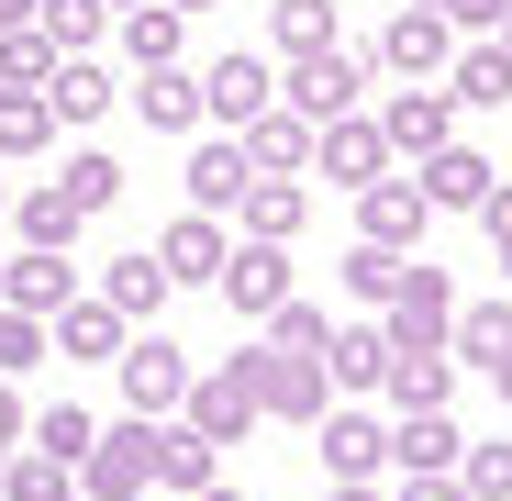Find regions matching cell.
<instances>
[{
    "mask_svg": "<svg viewBox=\"0 0 512 501\" xmlns=\"http://www.w3.org/2000/svg\"><path fill=\"white\" fill-rule=\"evenodd\" d=\"M179 179H190V212H212V223H223V212L245 201L256 167H245V145H234V134H190V167H179Z\"/></svg>",
    "mask_w": 512,
    "mask_h": 501,
    "instance_id": "obj_21",
    "label": "cell"
},
{
    "mask_svg": "<svg viewBox=\"0 0 512 501\" xmlns=\"http://www.w3.org/2000/svg\"><path fill=\"white\" fill-rule=\"evenodd\" d=\"M234 145H245V167H256V179H301V167H312V123H301L290 101H268Z\"/></svg>",
    "mask_w": 512,
    "mask_h": 501,
    "instance_id": "obj_22",
    "label": "cell"
},
{
    "mask_svg": "<svg viewBox=\"0 0 512 501\" xmlns=\"http://www.w3.org/2000/svg\"><path fill=\"white\" fill-rule=\"evenodd\" d=\"M457 379H468V368H457L446 346H412V357H390L379 401H390V412H446V401H457Z\"/></svg>",
    "mask_w": 512,
    "mask_h": 501,
    "instance_id": "obj_23",
    "label": "cell"
},
{
    "mask_svg": "<svg viewBox=\"0 0 512 501\" xmlns=\"http://www.w3.org/2000/svg\"><path fill=\"white\" fill-rule=\"evenodd\" d=\"M479 234H490V245H501V268H512V179H501V190H490V201H479Z\"/></svg>",
    "mask_w": 512,
    "mask_h": 501,
    "instance_id": "obj_43",
    "label": "cell"
},
{
    "mask_svg": "<svg viewBox=\"0 0 512 501\" xmlns=\"http://www.w3.org/2000/svg\"><path fill=\"white\" fill-rule=\"evenodd\" d=\"M245 245H301V223H312V179H245V201L223 212Z\"/></svg>",
    "mask_w": 512,
    "mask_h": 501,
    "instance_id": "obj_19",
    "label": "cell"
},
{
    "mask_svg": "<svg viewBox=\"0 0 512 501\" xmlns=\"http://www.w3.org/2000/svg\"><path fill=\"white\" fill-rule=\"evenodd\" d=\"M268 101H279V67H268V56H245V45H234V56L201 67V123H212V134H245Z\"/></svg>",
    "mask_w": 512,
    "mask_h": 501,
    "instance_id": "obj_7",
    "label": "cell"
},
{
    "mask_svg": "<svg viewBox=\"0 0 512 501\" xmlns=\"http://www.w3.org/2000/svg\"><path fill=\"white\" fill-rule=\"evenodd\" d=\"M457 446V412H390V479H446Z\"/></svg>",
    "mask_w": 512,
    "mask_h": 501,
    "instance_id": "obj_20",
    "label": "cell"
},
{
    "mask_svg": "<svg viewBox=\"0 0 512 501\" xmlns=\"http://www.w3.org/2000/svg\"><path fill=\"white\" fill-rule=\"evenodd\" d=\"M256 346H279V357H323V346H334V312L290 290V301H279L268 323H256Z\"/></svg>",
    "mask_w": 512,
    "mask_h": 501,
    "instance_id": "obj_34",
    "label": "cell"
},
{
    "mask_svg": "<svg viewBox=\"0 0 512 501\" xmlns=\"http://www.w3.org/2000/svg\"><path fill=\"white\" fill-rule=\"evenodd\" d=\"M156 490L167 501H190V490H212V446L179 424V412H167V424H156Z\"/></svg>",
    "mask_w": 512,
    "mask_h": 501,
    "instance_id": "obj_33",
    "label": "cell"
},
{
    "mask_svg": "<svg viewBox=\"0 0 512 501\" xmlns=\"http://www.w3.org/2000/svg\"><path fill=\"white\" fill-rule=\"evenodd\" d=\"M412 190H423V201H435V212H479V201L501 190V167H490L479 145H457V134H446L435 156H412Z\"/></svg>",
    "mask_w": 512,
    "mask_h": 501,
    "instance_id": "obj_16",
    "label": "cell"
},
{
    "mask_svg": "<svg viewBox=\"0 0 512 501\" xmlns=\"http://www.w3.org/2000/svg\"><path fill=\"white\" fill-rule=\"evenodd\" d=\"M90 290H101V301H112L123 323H156V312H167V268H156V245H134V257H112V268H101Z\"/></svg>",
    "mask_w": 512,
    "mask_h": 501,
    "instance_id": "obj_30",
    "label": "cell"
},
{
    "mask_svg": "<svg viewBox=\"0 0 512 501\" xmlns=\"http://www.w3.org/2000/svg\"><path fill=\"white\" fill-rule=\"evenodd\" d=\"M167 12H179V23H201V12H223V0H167Z\"/></svg>",
    "mask_w": 512,
    "mask_h": 501,
    "instance_id": "obj_48",
    "label": "cell"
},
{
    "mask_svg": "<svg viewBox=\"0 0 512 501\" xmlns=\"http://www.w3.org/2000/svg\"><path fill=\"white\" fill-rule=\"evenodd\" d=\"M312 179H346V190L390 179V145H379V112H346V123H312Z\"/></svg>",
    "mask_w": 512,
    "mask_h": 501,
    "instance_id": "obj_15",
    "label": "cell"
},
{
    "mask_svg": "<svg viewBox=\"0 0 512 501\" xmlns=\"http://www.w3.org/2000/svg\"><path fill=\"white\" fill-rule=\"evenodd\" d=\"M268 45H279V56L334 45V0H268Z\"/></svg>",
    "mask_w": 512,
    "mask_h": 501,
    "instance_id": "obj_39",
    "label": "cell"
},
{
    "mask_svg": "<svg viewBox=\"0 0 512 501\" xmlns=\"http://www.w3.org/2000/svg\"><path fill=\"white\" fill-rule=\"evenodd\" d=\"M256 412H268V424H323V412H334L323 357H279V346H256Z\"/></svg>",
    "mask_w": 512,
    "mask_h": 501,
    "instance_id": "obj_10",
    "label": "cell"
},
{
    "mask_svg": "<svg viewBox=\"0 0 512 501\" xmlns=\"http://www.w3.org/2000/svg\"><path fill=\"white\" fill-rule=\"evenodd\" d=\"M78 290H90V279H78V257H56V245H23V257L0 268V312H34V323L67 312Z\"/></svg>",
    "mask_w": 512,
    "mask_h": 501,
    "instance_id": "obj_17",
    "label": "cell"
},
{
    "mask_svg": "<svg viewBox=\"0 0 512 501\" xmlns=\"http://www.w3.org/2000/svg\"><path fill=\"white\" fill-rule=\"evenodd\" d=\"M379 323H390V357H412V346H446V323H457V279H446V268H423V257H401V268H390Z\"/></svg>",
    "mask_w": 512,
    "mask_h": 501,
    "instance_id": "obj_5",
    "label": "cell"
},
{
    "mask_svg": "<svg viewBox=\"0 0 512 501\" xmlns=\"http://www.w3.org/2000/svg\"><path fill=\"white\" fill-rule=\"evenodd\" d=\"M212 290H223L245 323H268V312L301 290V257H290V245H245V234H234V257H223V279H212Z\"/></svg>",
    "mask_w": 512,
    "mask_h": 501,
    "instance_id": "obj_9",
    "label": "cell"
},
{
    "mask_svg": "<svg viewBox=\"0 0 512 501\" xmlns=\"http://www.w3.org/2000/svg\"><path fill=\"white\" fill-rule=\"evenodd\" d=\"M56 190H67L78 212H90V223H101V212L123 201V156H101V145H78V156L56 167Z\"/></svg>",
    "mask_w": 512,
    "mask_h": 501,
    "instance_id": "obj_35",
    "label": "cell"
},
{
    "mask_svg": "<svg viewBox=\"0 0 512 501\" xmlns=\"http://www.w3.org/2000/svg\"><path fill=\"white\" fill-rule=\"evenodd\" d=\"M12 446H23V390L0 379V457H12Z\"/></svg>",
    "mask_w": 512,
    "mask_h": 501,
    "instance_id": "obj_45",
    "label": "cell"
},
{
    "mask_svg": "<svg viewBox=\"0 0 512 501\" xmlns=\"http://www.w3.org/2000/svg\"><path fill=\"white\" fill-rule=\"evenodd\" d=\"M323 379L368 401V390L390 379V323H379V312H368V323H334V346H323Z\"/></svg>",
    "mask_w": 512,
    "mask_h": 501,
    "instance_id": "obj_24",
    "label": "cell"
},
{
    "mask_svg": "<svg viewBox=\"0 0 512 501\" xmlns=\"http://www.w3.org/2000/svg\"><path fill=\"white\" fill-rule=\"evenodd\" d=\"M179 424L201 435V446H245L268 412H256V346H234V357H212V368H190V390H179Z\"/></svg>",
    "mask_w": 512,
    "mask_h": 501,
    "instance_id": "obj_1",
    "label": "cell"
},
{
    "mask_svg": "<svg viewBox=\"0 0 512 501\" xmlns=\"http://www.w3.org/2000/svg\"><path fill=\"white\" fill-rule=\"evenodd\" d=\"M112 101H123V78H112L101 56H56V78H45V112H56V123H101Z\"/></svg>",
    "mask_w": 512,
    "mask_h": 501,
    "instance_id": "obj_26",
    "label": "cell"
},
{
    "mask_svg": "<svg viewBox=\"0 0 512 501\" xmlns=\"http://www.w3.org/2000/svg\"><path fill=\"white\" fill-rule=\"evenodd\" d=\"M145 490H156V424L123 412V424H101L90 457H78V501H145Z\"/></svg>",
    "mask_w": 512,
    "mask_h": 501,
    "instance_id": "obj_3",
    "label": "cell"
},
{
    "mask_svg": "<svg viewBox=\"0 0 512 501\" xmlns=\"http://www.w3.org/2000/svg\"><path fill=\"white\" fill-rule=\"evenodd\" d=\"M457 490H468V501H512V435L457 446Z\"/></svg>",
    "mask_w": 512,
    "mask_h": 501,
    "instance_id": "obj_40",
    "label": "cell"
},
{
    "mask_svg": "<svg viewBox=\"0 0 512 501\" xmlns=\"http://www.w3.org/2000/svg\"><path fill=\"white\" fill-rule=\"evenodd\" d=\"M223 257H234V223H212V212H179V223L156 234L167 290H212V279H223Z\"/></svg>",
    "mask_w": 512,
    "mask_h": 501,
    "instance_id": "obj_14",
    "label": "cell"
},
{
    "mask_svg": "<svg viewBox=\"0 0 512 501\" xmlns=\"http://www.w3.org/2000/svg\"><path fill=\"white\" fill-rule=\"evenodd\" d=\"M90 435H101L90 401H45V412H23V446H34V457H67V468H78V457H90Z\"/></svg>",
    "mask_w": 512,
    "mask_h": 501,
    "instance_id": "obj_32",
    "label": "cell"
},
{
    "mask_svg": "<svg viewBox=\"0 0 512 501\" xmlns=\"http://www.w3.org/2000/svg\"><path fill=\"white\" fill-rule=\"evenodd\" d=\"M34 23H45V45H56V56H101V34H112L101 0H34Z\"/></svg>",
    "mask_w": 512,
    "mask_h": 501,
    "instance_id": "obj_36",
    "label": "cell"
},
{
    "mask_svg": "<svg viewBox=\"0 0 512 501\" xmlns=\"http://www.w3.org/2000/svg\"><path fill=\"white\" fill-rule=\"evenodd\" d=\"M368 45L346 56V45H312V56H290V78H279V101L301 112V123H346V112H368Z\"/></svg>",
    "mask_w": 512,
    "mask_h": 501,
    "instance_id": "obj_2",
    "label": "cell"
},
{
    "mask_svg": "<svg viewBox=\"0 0 512 501\" xmlns=\"http://www.w3.org/2000/svg\"><path fill=\"white\" fill-rule=\"evenodd\" d=\"M34 357H45V323H34V312H0V379L34 368Z\"/></svg>",
    "mask_w": 512,
    "mask_h": 501,
    "instance_id": "obj_42",
    "label": "cell"
},
{
    "mask_svg": "<svg viewBox=\"0 0 512 501\" xmlns=\"http://www.w3.org/2000/svg\"><path fill=\"white\" fill-rule=\"evenodd\" d=\"M56 112H45V90H0V167H45L56 156Z\"/></svg>",
    "mask_w": 512,
    "mask_h": 501,
    "instance_id": "obj_28",
    "label": "cell"
},
{
    "mask_svg": "<svg viewBox=\"0 0 512 501\" xmlns=\"http://www.w3.org/2000/svg\"><path fill=\"white\" fill-rule=\"evenodd\" d=\"M134 112L156 134H201V67H134Z\"/></svg>",
    "mask_w": 512,
    "mask_h": 501,
    "instance_id": "obj_27",
    "label": "cell"
},
{
    "mask_svg": "<svg viewBox=\"0 0 512 501\" xmlns=\"http://www.w3.org/2000/svg\"><path fill=\"white\" fill-rule=\"evenodd\" d=\"M190 501H245V490H234V479H212V490H190Z\"/></svg>",
    "mask_w": 512,
    "mask_h": 501,
    "instance_id": "obj_49",
    "label": "cell"
},
{
    "mask_svg": "<svg viewBox=\"0 0 512 501\" xmlns=\"http://www.w3.org/2000/svg\"><path fill=\"white\" fill-rule=\"evenodd\" d=\"M334 501H390V490L379 479H334Z\"/></svg>",
    "mask_w": 512,
    "mask_h": 501,
    "instance_id": "obj_46",
    "label": "cell"
},
{
    "mask_svg": "<svg viewBox=\"0 0 512 501\" xmlns=\"http://www.w3.org/2000/svg\"><path fill=\"white\" fill-rule=\"evenodd\" d=\"M423 223H435V201H423L401 167L357 190V245H390V257H412V245H423Z\"/></svg>",
    "mask_w": 512,
    "mask_h": 501,
    "instance_id": "obj_13",
    "label": "cell"
},
{
    "mask_svg": "<svg viewBox=\"0 0 512 501\" xmlns=\"http://www.w3.org/2000/svg\"><path fill=\"white\" fill-rule=\"evenodd\" d=\"M112 34H123V67H179V45H190V23L167 12V0H134V12H112Z\"/></svg>",
    "mask_w": 512,
    "mask_h": 501,
    "instance_id": "obj_31",
    "label": "cell"
},
{
    "mask_svg": "<svg viewBox=\"0 0 512 501\" xmlns=\"http://www.w3.org/2000/svg\"><path fill=\"white\" fill-rule=\"evenodd\" d=\"M0 23H34V0H0Z\"/></svg>",
    "mask_w": 512,
    "mask_h": 501,
    "instance_id": "obj_50",
    "label": "cell"
},
{
    "mask_svg": "<svg viewBox=\"0 0 512 501\" xmlns=\"http://www.w3.org/2000/svg\"><path fill=\"white\" fill-rule=\"evenodd\" d=\"M446 134H457V101L435 90V78H412V90H390V101H379V145H390V167L435 156Z\"/></svg>",
    "mask_w": 512,
    "mask_h": 501,
    "instance_id": "obj_11",
    "label": "cell"
},
{
    "mask_svg": "<svg viewBox=\"0 0 512 501\" xmlns=\"http://www.w3.org/2000/svg\"><path fill=\"white\" fill-rule=\"evenodd\" d=\"M390 268H401L390 245H346V301H357V312H379V301H390Z\"/></svg>",
    "mask_w": 512,
    "mask_h": 501,
    "instance_id": "obj_41",
    "label": "cell"
},
{
    "mask_svg": "<svg viewBox=\"0 0 512 501\" xmlns=\"http://www.w3.org/2000/svg\"><path fill=\"white\" fill-rule=\"evenodd\" d=\"M446 56H457V34H446V12H423V0H401V12L368 34V67L379 78H435Z\"/></svg>",
    "mask_w": 512,
    "mask_h": 501,
    "instance_id": "obj_8",
    "label": "cell"
},
{
    "mask_svg": "<svg viewBox=\"0 0 512 501\" xmlns=\"http://www.w3.org/2000/svg\"><path fill=\"white\" fill-rule=\"evenodd\" d=\"M490 401H501V412H512V357H501V368H490Z\"/></svg>",
    "mask_w": 512,
    "mask_h": 501,
    "instance_id": "obj_47",
    "label": "cell"
},
{
    "mask_svg": "<svg viewBox=\"0 0 512 501\" xmlns=\"http://www.w3.org/2000/svg\"><path fill=\"white\" fill-rule=\"evenodd\" d=\"M45 78H56L45 23H0V90H45Z\"/></svg>",
    "mask_w": 512,
    "mask_h": 501,
    "instance_id": "obj_38",
    "label": "cell"
},
{
    "mask_svg": "<svg viewBox=\"0 0 512 501\" xmlns=\"http://www.w3.org/2000/svg\"><path fill=\"white\" fill-rule=\"evenodd\" d=\"M435 90H446L457 112H490V101H512V45H501V34H457V56L435 67Z\"/></svg>",
    "mask_w": 512,
    "mask_h": 501,
    "instance_id": "obj_18",
    "label": "cell"
},
{
    "mask_svg": "<svg viewBox=\"0 0 512 501\" xmlns=\"http://www.w3.org/2000/svg\"><path fill=\"white\" fill-rule=\"evenodd\" d=\"M390 501H468V490H457V468H446V479H390Z\"/></svg>",
    "mask_w": 512,
    "mask_h": 501,
    "instance_id": "obj_44",
    "label": "cell"
},
{
    "mask_svg": "<svg viewBox=\"0 0 512 501\" xmlns=\"http://www.w3.org/2000/svg\"><path fill=\"white\" fill-rule=\"evenodd\" d=\"M12 234H23V245H56V257H67V245L90 234V212H78L56 179H23V190H12Z\"/></svg>",
    "mask_w": 512,
    "mask_h": 501,
    "instance_id": "obj_25",
    "label": "cell"
},
{
    "mask_svg": "<svg viewBox=\"0 0 512 501\" xmlns=\"http://www.w3.org/2000/svg\"><path fill=\"white\" fill-rule=\"evenodd\" d=\"M112 368H123V412H145V424H167V412H179V390H190V368H201V357L179 346V334H156V323H134Z\"/></svg>",
    "mask_w": 512,
    "mask_h": 501,
    "instance_id": "obj_4",
    "label": "cell"
},
{
    "mask_svg": "<svg viewBox=\"0 0 512 501\" xmlns=\"http://www.w3.org/2000/svg\"><path fill=\"white\" fill-rule=\"evenodd\" d=\"M101 12H134V0H101Z\"/></svg>",
    "mask_w": 512,
    "mask_h": 501,
    "instance_id": "obj_51",
    "label": "cell"
},
{
    "mask_svg": "<svg viewBox=\"0 0 512 501\" xmlns=\"http://www.w3.org/2000/svg\"><path fill=\"white\" fill-rule=\"evenodd\" d=\"M0 212H12V179H0Z\"/></svg>",
    "mask_w": 512,
    "mask_h": 501,
    "instance_id": "obj_52",
    "label": "cell"
},
{
    "mask_svg": "<svg viewBox=\"0 0 512 501\" xmlns=\"http://www.w3.org/2000/svg\"><path fill=\"white\" fill-rule=\"evenodd\" d=\"M446 357L490 379V368L512 357V301H457V323H446Z\"/></svg>",
    "mask_w": 512,
    "mask_h": 501,
    "instance_id": "obj_29",
    "label": "cell"
},
{
    "mask_svg": "<svg viewBox=\"0 0 512 501\" xmlns=\"http://www.w3.org/2000/svg\"><path fill=\"white\" fill-rule=\"evenodd\" d=\"M312 457H323L334 479H390V412H368V401H334L323 424H312Z\"/></svg>",
    "mask_w": 512,
    "mask_h": 501,
    "instance_id": "obj_6",
    "label": "cell"
},
{
    "mask_svg": "<svg viewBox=\"0 0 512 501\" xmlns=\"http://www.w3.org/2000/svg\"><path fill=\"white\" fill-rule=\"evenodd\" d=\"M123 334H134V323H123L101 290H78L67 312H45V357H67V368H112V357H123Z\"/></svg>",
    "mask_w": 512,
    "mask_h": 501,
    "instance_id": "obj_12",
    "label": "cell"
},
{
    "mask_svg": "<svg viewBox=\"0 0 512 501\" xmlns=\"http://www.w3.org/2000/svg\"><path fill=\"white\" fill-rule=\"evenodd\" d=\"M0 501H78V468H67V457H23V446H12V457H0Z\"/></svg>",
    "mask_w": 512,
    "mask_h": 501,
    "instance_id": "obj_37",
    "label": "cell"
},
{
    "mask_svg": "<svg viewBox=\"0 0 512 501\" xmlns=\"http://www.w3.org/2000/svg\"><path fill=\"white\" fill-rule=\"evenodd\" d=\"M501 45H512V12H501Z\"/></svg>",
    "mask_w": 512,
    "mask_h": 501,
    "instance_id": "obj_53",
    "label": "cell"
}]
</instances>
